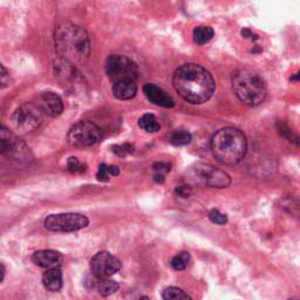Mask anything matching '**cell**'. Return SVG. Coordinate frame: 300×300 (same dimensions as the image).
<instances>
[{"instance_id": "ac0fdd59", "label": "cell", "mask_w": 300, "mask_h": 300, "mask_svg": "<svg viewBox=\"0 0 300 300\" xmlns=\"http://www.w3.org/2000/svg\"><path fill=\"white\" fill-rule=\"evenodd\" d=\"M214 30L209 26H198L196 27L192 32L193 41H195L197 45H205V43H208L212 38H214Z\"/></svg>"}, {"instance_id": "30bf717a", "label": "cell", "mask_w": 300, "mask_h": 300, "mask_svg": "<svg viewBox=\"0 0 300 300\" xmlns=\"http://www.w3.org/2000/svg\"><path fill=\"white\" fill-rule=\"evenodd\" d=\"M192 177L197 183L217 189L227 188L231 182L227 172L210 164H197L196 168L192 169Z\"/></svg>"}, {"instance_id": "7c38bea8", "label": "cell", "mask_w": 300, "mask_h": 300, "mask_svg": "<svg viewBox=\"0 0 300 300\" xmlns=\"http://www.w3.org/2000/svg\"><path fill=\"white\" fill-rule=\"evenodd\" d=\"M143 93L152 104L160 106V107L172 108L175 106L173 98L164 89H162L155 84H145L143 86Z\"/></svg>"}, {"instance_id": "e0dca14e", "label": "cell", "mask_w": 300, "mask_h": 300, "mask_svg": "<svg viewBox=\"0 0 300 300\" xmlns=\"http://www.w3.org/2000/svg\"><path fill=\"white\" fill-rule=\"evenodd\" d=\"M94 286L96 287L98 293L104 297H108L115 293L118 290V284L114 280L109 278H98L95 277V282H94Z\"/></svg>"}, {"instance_id": "277c9868", "label": "cell", "mask_w": 300, "mask_h": 300, "mask_svg": "<svg viewBox=\"0 0 300 300\" xmlns=\"http://www.w3.org/2000/svg\"><path fill=\"white\" fill-rule=\"evenodd\" d=\"M236 96L248 107L262 105L267 96L266 85L258 73L251 69H239L232 78Z\"/></svg>"}, {"instance_id": "83f0119b", "label": "cell", "mask_w": 300, "mask_h": 300, "mask_svg": "<svg viewBox=\"0 0 300 300\" xmlns=\"http://www.w3.org/2000/svg\"><path fill=\"white\" fill-rule=\"evenodd\" d=\"M176 192L179 193L181 197H183V198H187L191 195V189L187 187V185H183V187H179L176 189Z\"/></svg>"}, {"instance_id": "7402d4cb", "label": "cell", "mask_w": 300, "mask_h": 300, "mask_svg": "<svg viewBox=\"0 0 300 300\" xmlns=\"http://www.w3.org/2000/svg\"><path fill=\"white\" fill-rule=\"evenodd\" d=\"M190 260H191V257L189 252H180L179 255H176L175 257L171 259L170 264L173 270L182 271L187 268L189 263H190Z\"/></svg>"}, {"instance_id": "4dcf8cb0", "label": "cell", "mask_w": 300, "mask_h": 300, "mask_svg": "<svg viewBox=\"0 0 300 300\" xmlns=\"http://www.w3.org/2000/svg\"><path fill=\"white\" fill-rule=\"evenodd\" d=\"M155 181L157 183H163L164 182L163 173H155Z\"/></svg>"}, {"instance_id": "ba28073f", "label": "cell", "mask_w": 300, "mask_h": 300, "mask_svg": "<svg viewBox=\"0 0 300 300\" xmlns=\"http://www.w3.org/2000/svg\"><path fill=\"white\" fill-rule=\"evenodd\" d=\"M89 220L85 215L68 212V214L51 215L45 219V228L54 232H74L88 227Z\"/></svg>"}, {"instance_id": "d4e9b609", "label": "cell", "mask_w": 300, "mask_h": 300, "mask_svg": "<svg viewBox=\"0 0 300 300\" xmlns=\"http://www.w3.org/2000/svg\"><path fill=\"white\" fill-rule=\"evenodd\" d=\"M113 152L115 153L117 156L124 157V156H127V155H129V154H132L134 152V147L129 143H124L122 145H114Z\"/></svg>"}, {"instance_id": "8fae6325", "label": "cell", "mask_w": 300, "mask_h": 300, "mask_svg": "<svg viewBox=\"0 0 300 300\" xmlns=\"http://www.w3.org/2000/svg\"><path fill=\"white\" fill-rule=\"evenodd\" d=\"M120 259L107 251L98 252L90 260V270L98 278H109L120 271Z\"/></svg>"}, {"instance_id": "5bb4252c", "label": "cell", "mask_w": 300, "mask_h": 300, "mask_svg": "<svg viewBox=\"0 0 300 300\" xmlns=\"http://www.w3.org/2000/svg\"><path fill=\"white\" fill-rule=\"evenodd\" d=\"M32 260L35 265L45 268H55L60 266L62 262V256L60 252L54 250H39L34 252Z\"/></svg>"}, {"instance_id": "8992f818", "label": "cell", "mask_w": 300, "mask_h": 300, "mask_svg": "<svg viewBox=\"0 0 300 300\" xmlns=\"http://www.w3.org/2000/svg\"><path fill=\"white\" fill-rule=\"evenodd\" d=\"M106 73L113 84L120 81H135L139 75L137 65L124 55H110L106 62Z\"/></svg>"}, {"instance_id": "603a6c76", "label": "cell", "mask_w": 300, "mask_h": 300, "mask_svg": "<svg viewBox=\"0 0 300 300\" xmlns=\"http://www.w3.org/2000/svg\"><path fill=\"white\" fill-rule=\"evenodd\" d=\"M67 169L70 172H84L86 170V165L81 163L77 157H69L67 161Z\"/></svg>"}, {"instance_id": "9c48e42d", "label": "cell", "mask_w": 300, "mask_h": 300, "mask_svg": "<svg viewBox=\"0 0 300 300\" xmlns=\"http://www.w3.org/2000/svg\"><path fill=\"white\" fill-rule=\"evenodd\" d=\"M54 74L55 78L60 81L61 86L72 94H77L80 90L85 89L86 84L84 78L81 77V74L78 72L73 64L64 60V59H59L58 61H55Z\"/></svg>"}, {"instance_id": "d6a6232c", "label": "cell", "mask_w": 300, "mask_h": 300, "mask_svg": "<svg viewBox=\"0 0 300 300\" xmlns=\"http://www.w3.org/2000/svg\"><path fill=\"white\" fill-rule=\"evenodd\" d=\"M4 278H5V267H4V265L2 264V282L4 280Z\"/></svg>"}, {"instance_id": "836d02e7", "label": "cell", "mask_w": 300, "mask_h": 300, "mask_svg": "<svg viewBox=\"0 0 300 300\" xmlns=\"http://www.w3.org/2000/svg\"><path fill=\"white\" fill-rule=\"evenodd\" d=\"M140 300H150V298L145 297V295H144V297H141V298H140Z\"/></svg>"}, {"instance_id": "e575fe53", "label": "cell", "mask_w": 300, "mask_h": 300, "mask_svg": "<svg viewBox=\"0 0 300 300\" xmlns=\"http://www.w3.org/2000/svg\"><path fill=\"white\" fill-rule=\"evenodd\" d=\"M290 300H300V299H290Z\"/></svg>"}, {"instance_id": "44dd1931", "label": "cell", "mask_w": 300, "mask_h": 300, "mask_svg": "<svg viewBox=\"0 0 300 300\" xmlns=\"http://www.w3.org/2000/svg\"><path fill=\"white\" fill-rule=\"evenodd\" d=\"M162 297H163V300H192L182 289L175 286L165 289Z\"/></svg>"}, {"instance_id": "9a60e30c", "label": "cell", "mask_w": 300, "mask_h": 300, "mask_svg": "<svg viewBox=\"0 0 300 300\" xmlns=\"http://www.w3.org/2000/svg\"><path fill=\"white\" fill-rule=\"evenodd\" d=\"M137 86L135 81H120L113 84V94L118 100H130L136 95Z\"/></svg>"}, {"instance_id": "1f68e13d", "label": "cell", "mask_w": 300, "mask_h": 300, "mask_svg": "<svg viewBox=\"0 0 300 300\" xmlns=\"http://www.w3.org/2000/svg\"><path fill=\"white\" fill-rule=\"evenodd\" d=\"M290 80L291 81H295V82H300V70H299L298 73H295V74L292 75Z\"/></svg>"}, {"instance_id": "6da1fadb", "label": "cell", "mask_w": 300, "mask_h": 300, "mask_svg": "<svg viewBox=\"0 0 300 300\" xmlns=\"http://www.w3.org/2000/svg\"><path fill=\"white\" fill-rule=\"evenodd\" d=\"M176 93L192 105H201L210 100L216 84L209 70L197 64H184L176 69L172 77Z\"/></svg>"}, {"instance_id": "ffe728a7", "label": "cell", "mask_w": 300, "mask_h": 300, "mask_svg": "<svg viewBox=\"0 0 300 300\" xmlns=\"http://www.w3.org/2000/svg\"><path fill=\"white\" fill-rule=\"evenodd\" d=\"M169 142L176 147H182L187 145L191 142V134L187 130H176L170 134L169 136Z\"/></svg>"}, {"instance_id": "5b68a950", "label": "cell", "mask_w": 300, "mask_h": 300, "mask_svg": "<svg viewBox=\"0 0 300 300\" xmlns=\"http://www.w3.org/2000/svg\"><path fill=\"white\" fill-rule=\"evenodd\" d=\"M12 127L19 134H27L37 129L42 122V110L38 105L22 104L11 117Z\"/></svg>"}, {"instance_id": "3957f363", "label": "cell", "mask_w": 300, "mask_h": 300, "mask_svg": "<svg viewBox=\"0 0 300 300\" xmlns=\"http://www.w3.org/2000/svg\"><path fill=\"white\" fill-rule=\"evenodd\" d=\"M247 141L239 129L227 127L219 129L211 139V152L219 163L238 164L246 155Z\"/></svg>"}, {"instance_id": "52a82bcc", "label": "cell", "mask_w": 300, "mask_h": 300, "mask_svg": "<svg viewBox=\"0 0 300 300\" xmlns=\"http://www.w3.org/2000/svg\"><path fill=\"white\" fill-rule=\"evenodd\" d=\"M102 137L101 129L89 121H80L70 128L68 133L69 143L78 148L92 147L100 142Z\"/></svg>"}, {"instance_id": "d6986e66", "label": "cell", "mask_w": 300, "mask_h": 300, "mask_svg": "<svg viewBox=\"0 0 300 300\" xmlns=\"http://www.w3.org/2000/svg\"><path fill=\"white\" fill-rule=\"evenodd\" d=\"M139 126L140 128L147 133H156L161 128L159 120L153 114H144L143 116H141L139 120Z\"/></svg>"}, {"instance_id": "f1b7e54d", "label": "cell", "mask_w": 300, "mask_h": 300, "mask_svg": "<svg viewBox=\"0 0 300 300\" xmlns=\"http://www.w3.org/2000/svg\"><path fill=\"white\" fill-rule=\"evenodd\" d=\"M9 78L10 79V75L7 73L6 68L4 66H2V85H3V88H5V87L9 85V82L6 81V79Z\"/></svg>"}, {"instance_id": "4fadbf2b", "label": "cell", "mask_w": 300, "mask_h": 300, "mask_svg": "<svg viewBox=\"0 0 300 300\" xmlns=\"http://www.w3.org/2000/svg\"><path fill=\"white\" fill-rule=\"evenodd\" d=\"M39 107L42 113L47 114L51 117H57L61 115L64 110V104L61 97L53 92H45L39 97Z\"/></svg>"}, {"instance_id": "484cf974", "label": "cell", "mask_w": 300, "mask_h": 300, "mask_svg": "<svg viewBox=\"0 0 300 300\" xmlns=\"http://www.w3.org/2000/svg\"><path fill=\"white\" fill-rule=\"evenodd\" d=\"M109 165L107 164H101L100 167H98V171H97V175H96V179L100 181V182H107L109 180Z\"/></svg>"}, {"instance_id": "7a4b0ae2", "label": "cell", "mask_w": 300, "mask_h": 300, "mask_svg": "<svg viewBox=\"0 0 300 300\" xmlns=\"http://www.w3.org/2000/svg\"><path fill=\"white\" fill-rule=\"evenodd\" d=\"M55 48L61 59L70 64L84 62L90 53V41L86 30L74 23H62L55 31Z\"/></svg>"}, {"instance_id": "4316f807", "label": "cell", "mask_w": 300, "mask_h": 300, "mask_svg": "<svg viewBox=\"0 0 300 300\" xmlns=\"http://www.w3.org/2000/svg\"><path fill=\"white\" fill-rule=\"evenodd\" d=\"M170 168L171 165L169 163H165V162H157V163L153 165L154 171H155L156 173H163V175L164 172L170 171Z\"/></svg>"}, {"instance_id": "2e32d148", "label": "cell", "mask_w": 300, "mask_h": 300, "mask_svg": "<svg viewBox=\"0 0 300 300\" xmlns=\"http://www.w3.org/2000/svg\"><path fill=\"white\" fill-rule=\"evenodd\" d=\"M43 286L51 292H58L62 287V272L59 267L49 268L42 276Z\"/></svg>"}, {"instance_id": "cb8c5ba5", "label": "cell", "mask_w": 300, "mask_h": 300, "mask_svg": "<svg viewBox=\"0 0 300 300\" xmlns=\"http://www.w3.org/2000/svg\"><path fill=\"white\" fill-rule=\"evenodd\" d=\"M209 219L217 225H225L228 223L227 215L222 214V212L217 210V209H212V210L209 212Z\"/></svg>"}, {"instance_id": "f546056e", "label": "cell", "mask_w": 300, "mask_h": 300, "mask_svg": "<svg viewBox=\"0 0 300 300\" xmlns=\"http://www.w3.org/2000/svg\"><path fill=\"white\" fill-rule=\"evenodd\" d=\"M109 173L110 176H117L120 173V169L116 165H109Z\"/></svg>"}]
</instances>
